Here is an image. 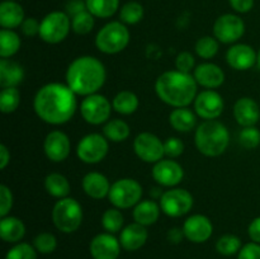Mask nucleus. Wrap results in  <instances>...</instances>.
<instances>
[{
	"instance_id": "58836bf2",
	"label": "nucleus",
	"mask_w": 260,
	"mask_h": 259,
	"mask_svg": "<svg viewBox=\"0 0 260 259\" xmlns=\"http://www.w3.org/2000/svg\"><path fill=\"white\" fill-rule=\"evenodd\" d=\"M94 15L88 10L79 13L75 17L71 18V29L76 35L85 36L90 33L94 28Z\"/></svg>"
},
{
	"instance_id": "9b49d317",
	"label": "nucleus",
	"mask_w": 260,
	"mask_h": 259,
	"mask_svg": "<svg viewBox=\"0 0 260 259\" xmlns=\"http://www.w3.org/2000/svg\"><path fill=\"white\" fill-rule=\"evenodd\" d=\"M108 150V140L104 135L88 134L79 141L76 155L85 164H98L107 156Z\"/></svg>"
},
{
	"instance_id": "f704fd0d",
	"label": "nucleus",
	"mask_w": 260,
	"mask_h": 259,
	"mask_svg": "<svg viewBox=\"0 0 260 259\" xmlns=\"http://www.w3.org/2000/svg\"><path fill=\"white\" fill-rule=\"evenodd\" d=\"M123 213H122L121 210L117 207L108 208V210L104 211V213L102 215V226H103L104 230H106L107 233H118V231H121L122 228H123Z\"/></svg>"
},
{
	"instance_id": "c9c22d12",
	"label": "nucleus",
	"mask_w": 260,
	"mask_h": 259,
	"mask_svg": "<svg viewBox=\"0 0 260 259\" xmlns=\"http://www.w3.org/2000/svg\"><path fill=\"white\" fill-rule=\"evenodd\" d=\"M20 104V91L18 88H4L0 91V111L10 114L18 109Z\"/></svg>"
},
{
	"instance_id": "c03bdc74",
	"label": "nucleus",
	"mask_w": 260,
	"mask_h": 259,
	"mask_svg": "<svg viewBox=\"0 0 260 259\" xmlns=\"http://www.w3.org/2000/svg\"><path fill=\"white\" fill-rule=\"evenodd\" d=\"M164 150L169 159H175L184 152V144L179 137H169L164 141Z\"/></svg>"
},
{
	"instance_id": "a19ab883",
	"label": "nucleus",
	"mask_w": 260,
	"mask_h": 259,
	"mask_svg": "<svg viewBox=\"0 0 260 259\" xmlns=\"http://www.w3.org/2000/svg\"><path fill=\"white\" fill-rule=\"evenodd\" d=\"M239 144L244 149H255L260 145V131L255 126L243 127V130L239 134Z\"/></svg>"
},
{
	"instance_id": "3c124183",
	"label": "nucleus",
	"mask_w": 260,
	"mask_h": 259,
	"mask_svg": "<svg viewBox=\"0 0 260 259\" xmlns=\"http://www.w3.org/2000/svg\"><path fill=\"white\" fill-rule=\"evenodd\" d=\"M248 234L249 238L251 239V241L260 244V216L254 218V220L249 223Z\"/></svg>"
},
{
	"instance_id": "2eb2a0df",
	"label": "nucleus",
	"mask_w": 260,
	"mask_h": 259,
	"mask_svg": "<svg viewBox=\"0 0 260 259\" xmlns=\"http://www.w3.org/2000/svg\"><path fill=\"white\" fill-rule=\"evenodd\" d=\"M152 178L162 187H175L184 178V169L173 159H161L152 167Z\"/></svg>"
},
{
	"instance_id": "a211bd4d",
	"label": "nucleus",
	"mask_w": 260,
	"mask_h": 259,
	"mask_svg": "<svg viewBox=\"0 0 260 259\" xmlns=\"http://www.w3.org/2000/svg\"><path fill=\"white\" fill-rule=\"evenodd\" d=\"M121 243L111 233H102L94 236L89 245L94 259H117L121 253Z\"/></svg>"
},
{
	"instance_id": "8fccbe9b",
	"label": "nucleus",
	"mask_w": 260,
	"mask_h": 259,
	"mask_svg": "<svg viewBox=\"0 0 260 259\" xmlns=\"http://www.w3.org/2000/svg\"><path fill=\"white\" fill-rule=\"evenodd\" d=\"M230 7L238 13H249L254 7L255 0H229Z\"/></svg>"
},
{
	"instance_id": "393cba45",
	"label": "nucleus",
	"mask_w": 260,
	"mask_h": 259,
	"mask_svg": "<svg viewBox=\"0 0 260 259\" xmlns=\"http://www.w3.org/2000/svg\"><path fill=\"white\" fill-rule=\"evenodd\" d=\"M24 79V69L17 61L10 58L0 60V86L4 88H17Z\"/></svg>"
},
{
	"instance_id": "f257e3e1",
	"label": "nucleus",
	"mask_w": 260,
	"mask_h": 259,
	"mask_svg": "<svg viewBox=\"0 0 260 259\" xmlns=\"http://www.w3.org/2000/svg\"><path fill=\"white\" fill-rule=\"evenodd\" d=\"M76 107V94L68 84H46L38 89L33 99V108L38 118L53 126L70 121L75 114Z\"/></svg>"
},
{
	"instance_id": "5fc2aeb1",
	"label": "nucleus",
	"mask_w": 260,
	"mask_h": 259,
	"mask_svg": "<svg viewBox=\"0 0 260 259\" xmlns=\"http://www.w3.org/2000/svg\"><path fill=\"white\" fill-rule=\"evenodd\" d=\"M256 65H258V68H259V70H260V48H259V51H258V62H256Z\"/></svg>"
},
{
	"instance_id": "473e14b6",
	"label": "nucleus",
	"mask_w": 260,
	"mask_h": 259,
	"mask_svg": "<svg viewBox=\"0 0 260 259\" xmlns=\"http://www.w3.org/2000/svg\"><path fill=\"white\" fill-rule=\"evenodd\" d=\"M86 9L95 18H111L119 9V0H85Z\"/></svg>"
},
{
	"instance_id": "4c0bfd02",
	"label": "nucleus",
	"mask_w": 260,
	"mask_h": 259,
	"mask_svg": "<svg viewBox=\"0 0 260 259\" xmlns=\"http://www.w3.org/2000/svg\"><path fill=\"white\" fill-rule=\"evenodd\" d=\"M243 248V244L239 236L233 235V234H226L221 236L216 243V250L225 256H231L234 254L239 253L240 249Z\"/></svg>"
},
{
	"instance_id": "9d476101",
	"label": "nucleus",
	"mask_w": 260,
	"mask_h": 259,
	"mask_svg": "<svg viewBox=\"0 0 260 259\" xmlns=\"http://www.w3.org/2000/svg\"><path fill=\"white\" fill-rule=\"evenodd\" d=\"M193 203L194 200L189 190L183 188H172L162 193L159 205L162 212L169 217H182L192 210Z\"/></svg>"
},
{
	"instance_id": "e433bc0d",
	"label": "nucleus",
	"mask_w": 260,
	"mask_h": 259,
	"mask_svg": "<svg viewBox=\"0 0 260 259\" xmlns=\"http://www.w3.org/2000/svg\"><path fill=\"white\" fill-rule=\"evenodd\" d=\"M218 48H220L218 41L211 36H203V37L198 38L194 46L196 53L203 60H211L212 57H215L218 52Z\"/></svg>"
},
{
	"instance_id": "ddd939ff",
	"label": "nucleus",
	"mask_w": 260,
	"mask_h": 259,
	"mask_svg": "<svg viewBox=\"0 0 260 259\" xmlns=\"http://www.w3.org/2000/svg\"><path fill=\"white\" fill-rule=\"evenodd\" d=\"M135 154L145 163L155 164L164 159V142L151 132H141L134 140Z\"/></svg>"
},
{
	"instance_id": "423d86ee",
	"label": "nucleus",
	"mask_w": 260,
	"mask_h": 259,
	"mask_svg": "<svg viewBox=\"0 0 260 259\" xmlns=\"http://www.w3.org/2000/svg\"><path fill=\"white\" fill-rule=\"evenodd\" d=\"M53 225L61 233H75L83 222V208L75 198H61L52 210Z\"/></svg>"
},
{
	"instance_id": "39448f33",
	"label": "nucleus",
	"mask_w": 260,
	"mask_h": 259,
	"mask_svg": "<svg viewBox=\"0 0 260 259\" xmlns=\"http://www.w3.org/2000/svg\"><path fill=\"white\" fill-rule=\"evenodd\" d=\"M129 30L121 20H113L98 30L95 36V47L106 55L122 52L129 43Z\"/></svg>"
},
{
	"instance_id": "ea45409f",
	"label": "nucleus",
	"mask_w": 260,
	"mask_h": 259,
	"mask_svg": "<svg viewBox=\"0 0 260 259\" xmlns=\"http://www.w3.org/2000/svg\"><path fill=\"white\" fill-rule=\"evenodd\" d=\"M33 246L41 254H50L57 248V239L51 233H41L33 240Z\"/></svg>"
},
{
	"instance_id": "6ab92c4d",
	"label": "nucleus",
	"mask_w": 260,
	"mask_h": 259,
	"mask_svg": "<svg viewBox=\"0 0 260 259\" xmlns=\"http://www.w3.org/2000/svg\"><path fill=\"white\" fill-rule=\"evenodd\" d=\"M226 61L234 70L245 71L258 62V52L250 45L235 43L226 52Z\"/></svg>"
},
{
	"instance_id": "aec40b11",
	"label": "nucleus",
	"mask_w": 260,
	"mask_h": 259,
	"mask_svg": "<svg viewBox=\"0 0 260 259\" xmlns=\"http://www.w3.org/2000/svg\"><path fill=\"white\" fill-rule=\"evenodd\" d=\"M198 85L206 89L220 88L225 81V73L218 65L212 62H203L198 65L193 71Z\"/></svg>"
},
{
	"instance_id": "72a5a7b5",
	"label": "nucleus",
	"mask_w": 260,
	"mask_h": 259,
	"mask_svg": "<svg viewBox=\"0 0 260 259\" xmlns=\"http://www.w3.org/2000/svg\"><path fill=\"white\" fill-rule=\"evenodd\" d=\"M144 13V7L139 2H127L119 9V19L126 25H134L141 22Z\"/></svg>"
},
{
	"instance_id": "c85d7f7f",
	"label": "nucleus",
	"mask_w": 260,
	"mask_h": 259,
	"mask_svg": "<svg viewBox=\"0 0 260 259\" xmlns=\"http://www.w3.org/2000/svg\"><path fill=\"white\" fill-rule=\"evenodd\" d=\"M45 188L48 195L58 198V200L69 197L71 190L70 182L61 173H51V174H48L45 179Z\"/></svg>"
},
{
	"instance_id": "5701e85b",
	"label": "nucleus",
	"mask_w": 260,
	"mask_h": 259,
	"mask_svg": "<svg viewBox=\"0 0 260 259\" xmlns=\"http://www.w3.org/2000/svg\"><path fill=\"white\" fill-rule=\"evenodd\" d=\"M81 185L86 196L94 200H102L104 197H108L112 184L109 183L108 178L102 173L90 172L84 175Z\"/></svg>"
},
{
	"instance_id": "f3484780",
	"label": "nucleus",
	"mask_w": 260,
	"mask_h": 259,
	"mask_svg": "<svg viewBox=\"0 0 260 259\" xmlns=\"http://www.w3.org/2000/svg\"><path fill=\"white\" fill-rule=\"evenodd\" d=\"M183 233L184 238L192 243L201 244L207 241L212 236L213 225L210 218L205 215H192L183 223Z\"/></svg>"
},
{
	"instance_id": "a18cd8bd",
	"label": "nucleus",
	"mask_w": 260,
	"mask_h": 259,
	"mask_svg": "<svg viewBox=\"0 0 260 259\" xmlns=\"http://www.w3.org/2000/svg\"><path fill=\"white\" fill-rule=\"evenodd\" d=\"M13 207V193L5 184L0 185V216L5 217Z\"/></svg>"
},
{
	"instance_id": "37998d69",
	"label": "nucleus",
	"mask_w": 260,
	"mask_h": 259,
	"mask_svg": "<svg viewBox=\"0 0 260 259\" xmlns=\"http://www.w3.org/2000/svg\"><path fill=\"white\" fill-rule=\"evenodd\" d=\"M175 68H177V70L182 71V73L190 74L196 69L194 56L190 52H188V51L180 52L177 56V58H175Z\"/></svg>"
},
{
	"instance_id": "c756f323",
	"label": "nucleus",
	"mask_w": 260,
	"mask_h": 259,
	"mask_svg": "<svg viewBox=\"0 0 260 259\" xmlns=\"http://www.w3.org/2000/svg\"><path fill=\"white\" fill-rule=\"evenodd\" d=\"M140 106L139 96L131 90H122L116 94L112 101V107L114 111L123 116H129L135 113Z\"/></svg>"
},
{
	"instance_id": "de8ad7c7",
	"label": "nucleus",
	"mask_w": 260,
	"mask_h": 259,
	"mask_svg": "<svg viewBox=\"0 0 260 259\" xmlns=\"http://www.w3.org/2000/svg\"><path fill=\"white\" fill-rule=\"evenodd\" d=\"M40 25L41 22H38L36 18H25L24 22L20 25V30H22L23 35L27 36V37H35V36L40 35Z\"/></svg>"
},
{
	"instance_id": "cd10ccee",
	"label": "nucleus",
	"mask_w": 260,
	"mask_h": 259,
	"mask_svg": "<svg viewBox=\"0 0 260 259\" xmlns=\"http://www.w3.org/2000/svg\"><path fill=\"white\" fill-rule=\"evenodd\" d=\"M169 123L175 131L187 134L197 126V116L188 107L174 108L169 114Z\"/></svg>"
},
{
	"instance_id": "bb28decb",
	"label": "nucleus",
	"mask_w": 260,
	"mask_h": 259,
	"mask_svg": "<svg viewBox=\"0 0 260 259\" xmlns=\"http://www.w3.org/2000/svg\"><path fill=\"white\" fill-rule=\"evenodd\" d=\"M25 235V225L15 216H5L0 220V238L5 243H19Z\"/></svg>"
},
{
	"instance_id": "f8f14e48",
	"label": "nucleus",
	"mask_w": 260,
	"mask_h": 259,
	"mask_svg": "<svg viewBox=\"0 0 260 259\" xmlns=\"http://www.w3.org/2000/svg\"><path fill=\"white\" fill-rule=\"evenodd\" d=\"M245 33V23L239 15L222 14L213 24V37L221 43L235 45Z\"/></svg>"
},
{
	"instance_id": "dca6fc26",
	"label": "nucleus",
	"mask_w": 260,
	"mask_h": 259,
	"mask_svg": "<svg viewBox=\"0 0 260 259\" xmlns=\"http://www.w3.org/2000/svg\"><path fill=\"white\" fill-rule=\"evenodd\" d=\"M45 154L51 161L61 163L66 160L71 151V142L68 135L60 130L48 132L43 142Z\"/></svg>"
},
{
	"instance_id": "f03ea898",
	"label": "nucleus",
	"mask_w": 260,
	"mask_h": 259,
	"mask_svg": "<svg viewBox=\"0 0 260 259\" xmlns=\"http://www.w3.org/2000/svg\"><path fill=\"white\" fill-rule=\"evenodd\" d=\"M66 84L76 95L98 93L107 79L104 63L94 56H80L71 61L66 70Z\"/></svg>"
},
{
	"instance_id": "2f4dec72",
	"label": "nucleus",
	"mask_w": 260,
	"mask_h": 259,
	"mask_svg": "<svg viewBox=\"0 0 260 259\" xmlns=\"http://www.w3.org/2000/svg\"><path fill=\"white\" fill-rule=\"evenodd\" d=\"M20 45L22 41L17 32L4 28L0 30V57L10 58L20 50Z\"/></svg>"
},
{
	"instance_id": "4be33fe9",
	"label": "nucleus",
	"mask_w": 260,
	"mask_h": 259,
	"mask_svg": "<svg viewBox=\"0 0 260 259\" xmlns=\"http://www.w3.org/2000/svg\"><path fill=\"white\" fill-rule=\"evenodd\" d=\"M147 238H149V233H147L146 226L132 222L122 229L119 234V243L124 250L135 251L146 244Z\"/></svg>"
},
{
	"instance_id": "864d4df0",
	"label": "nucleus",
	"mask_w": 260,
	"mask_h": 259,
	"mask_svg": "<svg viewBox=\"0 0 260 259\" xmlns=\"http://www.w3.org/2000/svg\"><path fill=\"white\" fill-rule=\"evenodd\" d=\"M183 236H184L183 229H178V228L170 229L169 233H168V239H169L170 243H174V244L180 243V240L183 239Z\"/></svg>"
},
{
	"instance_id": "49530a36",
	"label": "nucleus",
	"mask_w": 260,
	"mask_h": 259,
	"mask_svg": "<svg viewBox=\"0 0 260 259\" xmlns=\"http://www.w3.org/2000/svg\"><path fill=\"white\" fill-rule=\"evenodd\" d=\"M238 259H260V244L251 241L243 245L238 253Z\"/></svg>"
},
{
	"instance_id": "79ce46f5",
	"label": "nucleus",
	"mask_w": 260,
	"mask_h": 259,
	"mask_svg": "<svg viewBox=\"0 0 260 259\" xmlns=\"http://www.w3.org/2000/svg\"><path fill=\"white\" fill-rule=\"evenodd\" d=\"M37 253L35 246L27 243H17L8 250L5 259H37Z\"/></svg>"
},
{
	"instance_id": "1a4fd4ad",
	"label": "nucleus",
	"mask_w": 260,
	"mask_h": 259,
	"mask_svg": "<svg viewBox=\"0 0 260 259\" xmlns=\"http://www.w3.org/2000/svg\"><path fill=\"white\" fill-rule=\"evenodd\" d=\"M112 108V103L107 96L95 93L83 99L80 104V113L86 123L98 126L109 121Z\"/></svg>"
},
{
	"instance_id": "6e6552de",
	"label": "nucleus",
	"mask_w": 260,
	"mask_h": 259,
	"mask_svg": "<svg viewBox=\"0 0 260 259\" xmlns=\"http://www.w3.org/2000/svg\"><path fill=\"white\" fill-rule=\"evenodd\" d=\"M71 29V18L65 12L55 10L48 13L41 20L40 38L50 45H57L69 36Z\"/></svg>"
},
{
	"instance_id": "7c9ffc66",
	"label": "nucleus",
	"mask_w": 260,
	"mask_h": 259,
	"mask_svg": "<svg viewBox=\"0 0 260 259\" xmlns=\"http://www.w3.org/2000/svg\"><path fill=\"white\" fill-rule=\"evenodd\" d=\"M129 134H131V128L123 119H109L103 127V135L108 141L112 142L126 141L129 137Z\"/></svg>"
},
{
	"instance_id": "b1692460",
	"label": "nucleus",
	"mask_w": 260,
	"mask_h": 259,
	"mask_svg": "<svg viewBox=\"0 0 260 259\" xmlns=\"http://www.w3.org/2000/svg\"><path fill=\"white\" fill-rule=\"evenodd\" d=\"M24 9L14 0H3L0 3V25L4 29H14L24 22Z\"/></svg>"
},
{
	"instance_id": "6e6d98bb",
	"label": "nucleus",
	"mask_w": 260,
	"mask_h": 259,
	"mask_svg": "<svg viewBox=\"0 0 260 259\" xmlns=\"http://www.w3.org/2000/svg\"><path fill=\"white\" fill-rule=\"evenodd\" d=\"M14 2H17V0H14Z\"/></svg>"
},
{
	"instance_id": "09e8293b",
	"label": "nucleus",
	"mask_w": 260,
	"mask_h": 259,
	"mask_svg": "<svg viewBox=\"0 0 260 259\" xmlns=\"http://www.w3.org/2000/svg\"><path fill=\"white\" fill-rule=\"evenodd\" d=\"M84 10H88L86 9V3L84 0H69L65 7V13L70 18L75 17L76 14L84 12Z\"/></svg>"
},
{
	"instance_id": "a878e982",
	"label": "nucleus",
	"mask_w": 260,
	"mask_h": 259,
	"mask_svg": "<svg viewBox=\"0 0 260 259\" xmlns=\"http://www.w3.org/2000/svg\"><path fill=\"white\" fill-rule=\"evenodd\" d=\"M161 207L152 200H141L132 211L135 222L144 226L154 225L160 217Z\"/></svg>"
},
{
	"instance_id": "603ef678",
	"label": "nucleus",
	"mask_w": 260,
	"mask_h": 259,
	"mask_svg": "<svg viewBox=\"0 0 260 259\" xmlns=\"http://www.w3.org/2000/svg\"><path fill=\"white\" fill-rule=\"evenodd\" d=\"M10 163V151L5 145H0V169H5Z\"/></svg>"
},
{
	"instance_id": "0eeeda50",
	"label": "nucleus",
	"mask_w": 260,
	"mask_h": 259,
	"mask_svg": "<svg viewBox=\"0 0 260 259\" xmlns=\"http://www.w3.org/2000/svg\"><path fill=\"white\" fill-rule=\"evenodd\" d=\"M142 193H144L142 185L136 179L122 178L112 183L108 200L114 207L119 210H127L135 207L141 201Z\"/></svg>"
},
{
	"instance_id": "20e7f679",
	"label": "nucleus",
	"mask_w": 260,
	"mask_h": 259,
	"mask_svg": "<svg viewBox=\"0 0 260 259\" xmlns=\"http://www.w3.org/2000/svg\"><path fill=\"white\" fill-rule=\"evenodd\" d=\"M194 142L198 151L205 156H220L230 144V132L217 119L203 121L196 130Z\"/></svg>"
},
{
	"instance_id": "7ed1b4c3",
	"label": "nucleus",
	"mask_w": 260,
	"mask_h": 259,
	"mask_svg": "<svg viewBox=\"0 0 260 259\" xmlns=\"http://www.w3.org/2000/svg\"><path fill=\"white\" fill-rule=\"evenodd\" d=\"M197 81L192 74L169 70L157 76L155 81L156 95L165 104L174 108L188 107L197 96Z\"/></svg>"
},
{
	"instance_id": "4468645a",
	"label": "nucleus",
	"mask_w": 260,
	"mask_h": 259,
	"mask_svg": "<svg viewBox=\"0 0 260 259\" xmlns=\"http://www.w3.org/2000/svg\"><path fill=\"white\" fill-rule=\"evenodd\" d=\"M193 103H194L196 114L205 121L217 119L225 109L223 98L213 89H206L201 91L200 94H197Z\"/></svg>"
},
{
	"instance_id": "412c9836",
	"label": "nucleus",
	"mask_w": 260,
	"mask_h": 259,
	"mask_svg": "<svg viewBox=\"0 0 260 259\" xmlns=\"http://www.w3.org/2000/svg\"><path fill=\"white\" fill-rule=\"evenodd\" d=\"M234 117L241 127L255 126L260 119L259 104L250 96H243L235 102Z\"/></svg>"
}]
</instances>
